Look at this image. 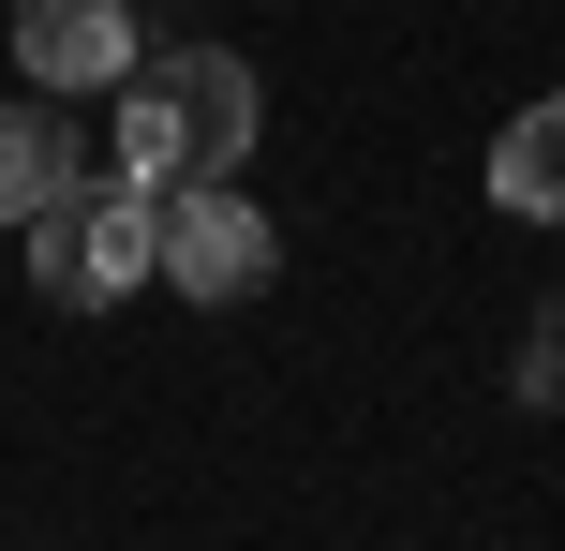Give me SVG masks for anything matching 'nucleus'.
Listing matches in <instances>:
<instances>
[{"mask_svg":"<svg viewBox=\"0 0 565 551\" xmlns=\"http://www.w3.org/2000/svg\"><path fill=\"white\" fill-rule=\"evenodd\" d=\"M254 149V75L224 45H179V60H135L119 75V165L149 194H194V179H238Z\"/></svg>","mask_w":565,"mask_h":551,"instance_id":"f257e3e1","label":"nucleus"},{"mask_svg":"<svg viewBox=\"0 0 565 551\" xmlns=\"http://www.w3.org/2000/svg\"><path fill=\"white\" fill-rule=\"evenodd\" d=\"M164 268V194H149L135 165L119 179H60L45 209H30V284H45V314H119V298Z\"/></svg>","mask_w":565,"mask_h":551,"instance_id":"f03ea898","label":"nucleus"},{"mask_svg":"<svg viewBox=\"0 0 565 551\" xmlns=\"http://www.w3.org/2000/svg\"><path fill=\"white\" fill-rule=\"evenodd\" d=\"M268 268H282V239H268V209L238 194V179H194V194H164V284H179V298L238 314V298H268Z\"/></svg>","mask_w":565,"mask_h":551,"instance_id":"7ed1b4c3","label":"nucleus"},{"mask_svg":"<svg viewBox=\"0 0 565 551\" xmlns=\"http://www.w3.org/2000/svg\"><path fill=\"white\" fill-rule=\"evenodd\" d=\"M15 60L75 105V89H119L135 75V15L119 0H15Z\"/></svg>","mask_w":565,"mask_h":551,"instance_id":"20e7f679","label":"nucleus"},{"mask_svg":"<svg viewBox=\"0 0 565 551\" xmlns=\"http://www.w3.org/2000/svg\"><path fill=\"white\" fill-rule=\"evenodd\" d=\"M491 209H521V224H565V89H551V105H521L507 135H491Z\"/></svg>","mask_w":565,"mask_h":551,"instance_id":"39448f33","label":"nucleus"},{"mask_svg":"<svg viewBox=\"0 0 565 551\" xmlns=\"http://www.w3.org/2000/svg\"><path fill=\"white\" fill-rule=\"evenodd\" d=\"M75 179V135H60V89L45 105H0V224H30V209Z\"/></svg>","mask_w":565,"mask_h":551,"instance_id":"423d86ee","label":"nucleus"}]
</instances>
